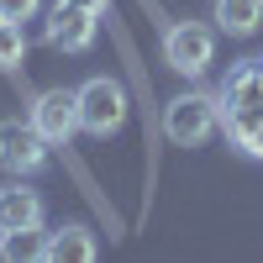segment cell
Listing matches in <instances>:
<instances>
[{
  "label": "cell",
  "instance_id": "9a60e30c",
  "mask_svg": "<svg viewBox=\"0 0 263 263\" xmlns=\"http://www.w3.org/2000/svg\"><path fill=\"white\" fill-rule=\"evenodd\" d=\"M258 158H263V142H258Z\"/></svg>",
  "mask_w": 263,
  "mask_h": 263
},
{
  "label": "cell",
  "instance_id": "277c9868",
  "mask_svg": "<svg viewBox=\"0 0 263 263\" xmlns=\"http://www.w3.org/2000/svg\"><path fill=\"white\" fill-rule=\"evenodd\" d=\"M53 158V142L42 137V132L27 121H0V168L16 174V179H32V174H42Z\"/></svg>",
  "mask_w": 263,
  "mask_h": 263
},
{
  "label": "cell",
  "instance_id": "3957f363",
  "mask_svg": "<svg viewBox=\"0 0 263 263\" xmlns=\"http://www.w3.org/2000/svg\"><path fill=\"white\" fill-rule=\"evenodd\" d=\"M163 63L184 79H200L211 63H216V32L205 21H168L163 27Z\"/></svg>",
  "mask_w": 263,
  "mask_h": 263
},
{
  "label": "cell",
  "instance_id": "30bf717a",
  "mask_svg": "<svg viewBox=\"0 0 263 263\" xmlns=\"http://www.w3.org/2000/svg\"><path fill=\"white\" fill-rule=\"evenodd\" d=\"M211 21L221 32H232V37H253L263 27V0H216Z\"/></svg>",
  "mask_w": 263,
  "mask_h": 263
},
{
  "label": "cell",
  "instance_id": "5bb4252c",
  "mask_svg": "<svg viewBox=\"0 0 263 263\" xmlns=\"http://www.w3.org/2000/svg\"><path fill=\"white\" fill-rule=\"evenodd\" d=\"M74 6H84V11H95V16H105V6H111V0H74Z\"/></svg>",
  "mask_w": 263,
  "mask_h": 263
},
{
  "label": "cell",
  "instance_id": "ac0fdd59",
  "mask_svg": "<svg viewBox=\"0 0 263 263\" xmlns=\"http://www.w3.org/2000/svg\"><path fill=\"white\" fill-rule=\"evenodd\" d=\"M0 21H6V16H0Z\"/></svg>",
  "mask_w": 263,
  "mask_h": 263
},
{
  "label": "cell",
  "instance_id": "52a82bcc",
  "mask_svg": "<svg viewBox=\"0 0 263 263\" xmlns=\"http://www.w3.org/2000/svg\"><path fill=\"white\" fill-rule=\"evenodd\" d=\"M6 232H42V195L21 179L0 184V237Z\"/></svg>",
  "mask_w": 263,
  "mask_h": 263
},
{
  "label": "cell",
  "instance_id": "2e32d148",
  "mask_svg": "<svg viewBox=\"0 0 263 263\" xmlns=\"http://www.w3.org/2000/svg\"><path fill=\"white\" fill-rule=\"evenodd\" d=\"M258 74H263V58H258Z\"/></svg>",
  "mask_w": 263,
  "mask_h": 263
},
{
  "label": "cell",
  "instance_id": "7c38bea8",
  "mask_svg": "<svg viewBox=\"0 0 263 263\" xmlns=\"http://www.w3.org/2000/svg\"><path fill=\"white\" fill-rule=\"evenodd\" d=\"M0 258H42L37 232H6V248H0Z\"/></svg>",
  "mask_w": 263,
  "mask_h": 263
},
{
  "label": "cell",
  "instance_id": "4fadbf2b",
  "mask_svg": "<svg viewBox=\"0 0 263 263\" xmlns=\"http://www.w3.org/2000/svg\"><path fill=\"white\" fill-rule=\"evenodd\" d=\"M42 11V0H0V16L6 21H32Z\"/></svg>",
  "mask_w": 263,
  "mask_h": 263
},
{
  "label": "cell",
  "instance_id": "9c48e42d",
  "mask_svg": "<svg viewBox=\"0 0 263 263\" xmlns=\"http://www.w3.org/2000/svg\"><path fill=\"white\" fill-rule=\"evenodd\" d=\"M216 100H221V111H227V105H258V100H263V74H258V58L232 63V69H227V79H221V90H216Z\"/></svg>",
  "mask_w": 263,
  "mask_h": 263
},
{
  "label": "cell",
  "instance_id": "7a4b0ae2",
  "mask_svg": "<svg viewBox=\"0 0 263 263\" xmlns=\"http://www.w3.org/2000/svg\"><path fill=\"white\" fill-rule=\"evenodd\" d=\"M79 132L84 137H116V132L126 126V111H132V100H126V84L111 79V74H95V79H84L79 84Z\"/></svg>",
  "mask_w": 263,
  "mask_h": 263
},
{
  "label": "cell",
  "instance_id": "5b68a950",
  "mask_svg": "<svg viewBox=\"0 0 263 263\" xmlns=\"http://www.w3.org/2000/svg\"><path fill=\"white\" fill-rule=\"evenodd\" d=\"M95 37H100L95 11L74 6V0H58V6L48 11V27H42V42H48V48H58V53H90Z\"/></svg>",
  "mask_w": 263,
  "mask_h": 263
},
{
  "label": "cell",
  "instance_id": "8992f818",
  "mask_svg": "<svg viewBox=\"0 0 263 263\" xmlns=\"http://www.w3.org/2000/svg\"><path fill=\"white\" fill-rule=\"evenodd\" d=\"M32 126L48 137L53 147H69L74 142V132H79V95L74 90H42L32 100Z\"/></svg>",
  "mask_w": 263,
  "mask_h": 263
},
{
  "label": "cell",
  "instance_id": "8fae6325",
  "mask_svg": "<svg viewBox=\"0 0 263 263\" xmlns=\"http://www.w3.org/2000/svg\"><path fill=\"white\" fill-rule=\"evenodd\" d=\"M27 63V32L21 21H0V74H16Z\"/></svg>",
  "mask_w": 263,
  "mask_h": 263
},
{
  "label": "cell",
  "instance_id": "ba28073f",
  "mask_svg": "<svg viewBox=\"0 0 263 263\" xmlns=\"http://www.w3.org/2000/svg\"><path fill=\"white\" fill-rule=\"evenodd\" d=\"M42 258L48 263H95L100 258V242H95V232L90 227H58V232H48L42 237Z\"/></svg>",
  "mask_w": 263,
  "mask_h": 263
},
{
  "label": "cell",
  "instance_id": "e0dca14e",
  "mask_svg": "<svg viewBox=\"0 0 263 263\" xmlns=\"http://www.w3.org/2000/svg\"><path fill=\"white\" fill-rule=\"evenodd\" d=\"M0 248H6V237H0Z\"/></svg>",
  "mask_w": 263,
  "mask_h": 263
},
{
  "label": "cell",
  "instance_id": "6da1fadb",
  "mask_svg": "<svg viewBox=\"0 0 263 263\" xmlns=\"http://www.w3.org/2000/svg\"><path fill=\"white\" fill-rule=\"evenodd\" d=\"M221 132V100L211 90H184L163 105V137L174 147H200Z\"/></svg>",
  "mask_w": 263,
  "mask_h": 263
}]
</instances>
